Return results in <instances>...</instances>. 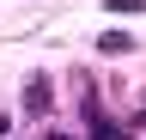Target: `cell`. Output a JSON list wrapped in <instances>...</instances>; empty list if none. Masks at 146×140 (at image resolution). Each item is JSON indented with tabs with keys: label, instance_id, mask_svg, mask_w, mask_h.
I'll return each instance as SVG.
<instances>
[{
	"label": "cell",
	"instance_id": "6da1fadb",
	"mask_svg": "<svg viewBox=\"0 0 146 140\" xmlns=\"http://www.w3.org/2000/svg\"><path fill=\"white\" fill-rule=\"evenodd\" d=\"M25 110H31V116L49 110V79H31V85H25Z\"/></svg>",
	"mask_w": 146,
	"mask_h": 140
},
{
	"label": "cell",
	"instance_id": "7a4b0ae2",
	"mask_svg": "<svg viewBox=\"0 0 146 140\" xmlns=\"http://www.w3.org/2000/svg\"><path fill=\"white\" fill-rule=\"evenodd\" d=\"M98 49H104V55H128V49H134V37H128V31H104Z\"/></svg>",
	"mask_w": 146,
	"mask_h": 140
},
{
	"label": "cell",
	"instance_id": "3957f363",
	"mask_svg": "<svg viewBox=\"0 0 146 140\" xmlns=\"http://www.w3.org/2000/svg\"><path fill=\"white\" fill-rule=\"evenodd\" d=\"M91 140H128V134L116 128V122H98V128H91Z\"/></svg>",
	"mask_w": 146,
	"mask_h": 140
},
{
	"label": "cell",
	"instance_id": "277c9868",
	"mask_svg": "<svg viewBox=\"0 0 146 140\" xmlns=\"http://www.w3.org/2000/svg\"><path fill=\"white\" fill-rule=\"evenodd\" d=\"M110 12H146V0H104Z\"/></svg>",
	"mask_w": 146,
	"mask_h": 140
},
{
	"label": "cell",
	"instance_id": "5b68a950",
	"mask_svg": "<svg viewBox=\"0 0 146 140\" xmlns=\"http://www.w3.org/2000/svg\"><path fill=\"white\" fill-rule=\"evenodd\" d=\"M6 128H12V122H6V104H0V134H6Z\"/></svg>",
	"mask_w": 146,
	"mask_h": 140
}]
</instances>
